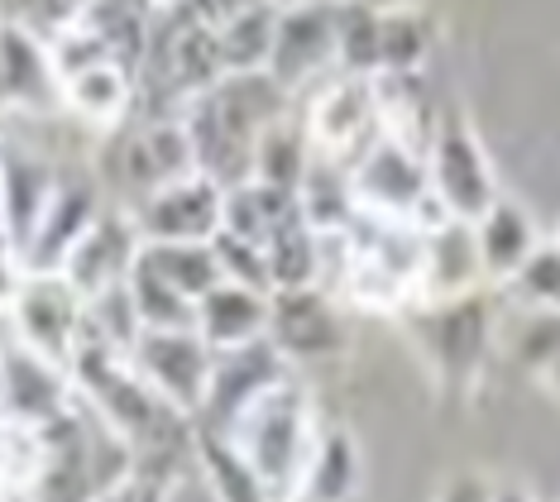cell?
<instances>
[{"instance_id": "cell-3", "label": "cell", "mask_w": 560, "mask_h": 502, "mask_svg": "<svg viewBox=\"0 0 560 502\" xmlns=\"http://www.w3.org/2000/svg\"><path fill=\"white\" fill-rule=\"evenodd\" d=\"M402 320L431 373L451 388H469L479 378L483 359L499 345V320H493V306L483 302V292H465L451 302H412Z\"/></svg>"}, {"instance_id": "cell-27", "label": "cell", "mask_w": 560, "mask_h": 502, "mask_svg": "<svg viewBox=\"0 0 560 502\" xmlns=\"http://www.w3.org/2000/svg\"><path fill=\"white\" fill-rule=\"evenodd\" d=\"M144 259L154 264L173 288H183L192 302H201L215 282H221V264H215L211 240L207 244H144Z\"/></svg>"}, {"instance_id": "cell-26", "label": "cell", "mask_w": 560, "mask_h": 502, "mask_svg": "<svg viewBox=\"0 0 560 502\" xmlns=\"http://www.w3.org/2000/svg\"><path fill=\"white\" fill-rule=\"evenodd\" d=\"M427 54H431V20L422 5L378 10V72H422Z\"/></svg>"}, {"instance_id": "cell-22", "label": "cell", "mask_w": 560, "mask_h": 502, "mask_svg": "<svg viewBox=\"0 0 560 502\" xmlns=\"http://www.w3.org/2000/svg\"><path fill=\"white\" fill-rule=\"evenodd\" d=\"M475 244H479L483 282H508L527 264V254L541 244V235H537V221L513 197H499L475 221Z\"/></svg>"}, {"instance_id": "cell-36", "label": "cell", "mask_w": 560, "mask_h": 502, "mask_svg": "<svg viewBox=\"0 0 560 502\" xmlns=\"http://www.w3.org/2000/svg\"><path fill=\"white\" fill-rule=\"evenodd\" d=\"M537 378H541V383H546V388H551V393L560 397V354H556V359H551V364H546V369L537 373Z\"/></svg>"}, {"instance_id": "cell-25", "label": "cell", "mask_w": 560, "mask_h": 502, "mask_svg": "<svg viewBox=\"0 0 560 502\" xmlns=\"http://www.w3.org/2000/svg\"><path fill=\"white\" fill-rule=\"evenodd\" d=\"M125 288H130V302H135L139 320H144V330H187V326H197V302L187 297L183 288H173V282L144 259V249H139V259H135Z\"/></svg>"}, {"instance_id": "cell-9", "label": "cell", "mask_w": 560, "mask_h": 502, "mask_svg": "<svg viewBox=\"0 0 560 502\" xmlns=\"http://www.w3.org/2000/svg\"><path fill=\"white\" fill-rule=\"evenodd\" d=\"M269 340L288 364H322L346 350V320L330 288H278L269 292Z\"/></svg>"}, {"instance_id": "cell-14", "label": "cell", "mask_w": 560, "mask_h": 502, "mask_svg": "<svg viewBox=\"0 0 560 502\" xmlns=\"http://www.w3.org/2000/svg\"><path fill=\"white\" fill-rule=\"evenodd\" d=\"M278 378H288V359L273 350L269 335L254 345H240V350H215L211 388H207V402H201L197 421L201 427L225 431L240 411H245L254 397L269 393Z\"/></svg>"}, {"instance_id": "cell-13", "label": "cell", "mask_w": 560, "mask_h": 502, "mask_svg": "<svg viewBox=\"0 0 560 502\" xmlns=\"http://www.w3.org/2000/svg\"><path fill=\"white\" fill-rule=\"evenodd\" d=\"M72 373L24 350L20 340L0 345V421L10 427H44L72 407Z\"/></svg>"}, {"instance_id": "cell-8", "label": "cell", "mask_w": 560, "mask_h": 502, "mask_svg": "<svg viewBox=\"0 0 560 502\" xmlns=\"http://www.w3.org/2000/svg\"><path fill=\"white\" fill-rule=\"evenodd\" d=\"M130 221L144 244H207L225 225V187L207 173H187L139 197Z\"/></svg>"}, {"instance_id": "cell-39", "label": "cell", "mask_w": 560, "mask_h": 502, "mask_svg": "<svg viewBox=\"0 0 560 502\" xmlns=\"http://www.w3.org/2000/svg\"><path fill=\"white\" fill-rule=\"evenodd\" d=\"M0 345H5V340H0Z\"/></svg>"}, {"instance_id": "cell-29", "label": "cell", "mask_w": 560, "mask_h": 502, "mask_svg": "<svg viewBox=\"0 0 560 502\" xmlns=\"http://www.w3.org/2000/svg\"><path fill=\"white\" fill-rule=\"evenodd\" d=\"M513 306H541V312H560V249L551 240H541L527 254V264L517 268L508 282H499Z\"/></svg>"}, {"instance_id": "cell-38", "label": "cell", "mask_w": 560, "mask_h": 502, "mask_svg": "<svg viewBox=\"0 0 560 502\" xmlns=\"http://www.w3.org/2000/svg\"><path fill=\"white\" fill-rule=\"evenodd\" d=\"M551 244H556V249H560V230H556V240H551Z\"/></svg>"}, {"instance_id": "cell-34", "label": "cell", "mask_w": 560, "mask_h": 502, "mask_svg": "<svg viewBox=\"0 0 560 502\" xmlns=\"http://www.w3.org/2000/svg\"><path fill=\"white\" fill-rule=\"evenodd\" d=\"M0 502H15V483H10V445H5V427H0Z\"/></svg>"}, {"instance_id": "cell-1", "label": "cell", "mask_w": 560, "mask_h": 502, "mask_svg": "<svg viewBox=\"0 0 560 502\" xmlns=\"http://www.w3.org/2000/svg\"><path fill=\"white\" fill-rule=\"evenodd\" d=\"M292 106V92L278 86L269 72H225L215 86L183 106L187 135H192L197 173L215 177L225 191L254 177V149L259 135L278 125Z\"/></svg>"}, {"instance_id": "cell-7", "label": "cell", "mask_w": 560, "mask_h": 502, "mask_svg": "<svg viewBox=\"0 0 560 502\" xmlns=\"http://www.w3.org/2000/svg\"><path fill=\"white\" fill-rule=\"evenodd\" d=\"M302 130L316 159H330L340 167H350L360 153L378 139V106H374V82L369 77L336 72L322 92L312 96Z\"/></svg>"}, {"instance_id": "cell-31", "label": "cell", "mask_w": 560, "mask_h": 502, "mask_svg": "<svg viewBox=\"0 0 560 502\" xmlns=\"http://www.w3.org/2000/svg\"><path fill=\"white\" fill-rule=\"evenodd\" d=\"M168 469H154V465H135L120 483H110L96 502H168Z\"/></svg>"}, {"instance_id": "cell-12", "label": "cell", "mask_w": 560, "mask_h": 502, "mask_svg": "<svg viewBox=\"0 0 560 502\" xmlns=\"http://www.w3.org/2000/svg\"><path fill=\"white\" fill-rule=\"evenodd\" d=\"M62 82L48 38L0 20V115H58Z\"/></svg>"}, {"instance_id": "cell-24", "label": "cell", "mask_w": 560, "mask_h": 502, "mask_svg": "<svg viewBox=\"0 0 560 502\" xmlns=\"http://www.w3.org/2000/svg\"><path fill=\"white\" fill-rule=\"evenodd\" d=\"M360 493V445L350 431H326L312 450V465L302 474V502H350Z\"/></svg>"}, {"instance_id": "cell-11", "label": "cell", "mask_w": 560, "mask_h": 502, "mask_svg": "<svg viewBox=\"0 0 560 502\" xmlns=\"http://www.w3.org/2000/svg\"><path fill=\"white\" fill-rule=\"evenodd\" d=\"M336 72V0H298L278 10L269 77L292 96Z\"/></svg>"}, {"instance_id": "cell-17", "label": "cell", "mask_w": 560, "mask_h": 502, "mask_svg": "<svg viewBox=\"0 0 560 502\" xmlns=\"http://www.w3.org/2000/svg\"><path fill=\"white\" fill-rule=\"evenodd\" d=\"M101 211H106V206H101L92 183H58L54 201H48V211L39 215L30 244L20 249V268L24 273H62L68 254L78 249V240L96 225Z\"/></svg>"}, {"instance_id": "cell-23", "label": "cell", "mask_w": 560, "mask_h": 502, "mask_svg": "<svg viewBox=\"0 0 560 502\" xmlns=\"http://www.w3.org/2000/svg\"><path fill=\"white\" fill-rule=\"evenodd\" d=\"M278 0H254L235 10L225 24H215V54L221 72H269L273 58V34H278Z\"/></svg>"}, {"instance_id": "cell-35", "label": "cell", "mask_w": 560, "mask_h": 502, "mask_svg": "<svg viewBox=\"0 0 560 502\" xmlns=\"http://www.w3.org/2000/svg\"><path fill=\"white\" fill-rule=\"evenodd\" d=\"M493 502H537V498H532L527 488H513V483H508V488H493Z\"/></svg>"}, {"instance_id": "cell-6", "label": "cell", "mask_w": 560, "mask_h": 502, "mask_svg": "<svg viewBox=\"0 0 560 502\" xmlns=\"http://www.w3.org/2000/svg\"><path fill=\"white\" fill-rule=\"evenodd\" d=\"M427 173H431V197H436L441 211L455 215V221L475 225L479 215L503 197L489 153H483L479 135L469 130L460 115H441L436 135H431V144H427Z\"/></svg>"}, {"instance_id": "cell-15", "label": "cell", "mask_w": 560, "mask_h": 502, "mask_svg": "<svg viewBox=\"0 0 560 502\" xmlns=\"http://www.w3.org/2000/svg\"><path fill=\"white\" fill-rule=\"evenodd\" d=\"M139 249H144V240H139V230H135L130 215H125V211H101L96 225L86 230V235L78 240V249L68 254L62 278H68L86 302H92V297L120 288V282L130 278Z\"/></svg>"}, {"instance_id": "cell-28", "label": "cell", "mask_w": 560, "mask_h": 502, "mask_svg": "<svg viewBox=\"0 0 560 502\" xmlns=\"http://www.w3.org/2000/svg\"><path fill=\"white\" fill-rule=\"evenodd\" d=\"M503 350L513 354L517 369L541 373L560 354V312H541V306H513V326L503 330Z\"/></svg>"}, {"instance_id": "cell-18", "label": "cell", "mask_w": 560, "mask_h": 502, "mask_svg": "<svg viewBox=\"0 0 560 502\" xmlns=\"http://www.w3.org/2000/svg\"><path fill=\"white\" fill-rule=\"evenodd\" d=\"M62 82V110L82 115L92 125H120L139 106V72L120 58H86L58 72Z\"/></svg>"}, {"instance_id": "cell-30", "label": "cell", "mask_w": 560, "mask_h": 502, "mask_svg": "<svg viewBox=\"0 0 560 502\" xmlns=\"http://www.w3.org/2000/svg\"><path fill=\"white\" fill-rule=\"evenodd\" d=\"M82 10H86V0H15V20L39 38H48V44H54L68 24H78Z\"/></svg>"}, {"instance_id": "cell-21", "label": "cell", "mask_w": 560, "mask_h": 502, "mask_svg": "<svg viewBox=\"0 0 560 502\" xmlns=\"http://www.w3.org/2000/svg\"><path fill=\"white\" fill-rule=\"evenodd\" d=\"M192 459L201 465V479H207L215 502H278L273 488L259 479V469L225 431L192 421Z\"/></svg>"}, {"instance_id": "cell-20", "label": "cell", "mask_w": 560, "mask_h": 502, "mask_svg": "<svg viewBox=\"0 0 560 502\" xmlns=\"http://www.w3.org/2000/svg\"><path fill=\"white\" fill-rule=\"evenodd\" d=\"M197 335L211 350H240L269 335V292L245 288V282H215L197 302Z\"/></svg>"}, {"instance_id": "cell-37", "label": "cell", "mask_w": 560, "mask_h": 502, "mask_svg": "<svg viewBox=\"0 0 560 502\" xmlns=\"http://www.w3.org/2000/svg\"><path fill=\"white\" fill-rule=\"evenodd\" d=\"M364 5H378V10H393V5H422V0H364Z\"/></svg>"}, {"instance_id": "cell-10", "label": "cell", "mask_w": 560, "mask_h": 502, "mask_svg": "<svg viewBox=\"0 0 560 502\" xmlns=\"http://www.w3.org/2000/svg\"><path fill=\"white\" fill-rule=\"evenodd\" d=\"M130 359L149 378V388L159 397H168L177 411H187V417L197 421L201 402H207V388H211V364H215V350L197 335V326L139 330Z\"/></svg>"}, {"instance_id": "cell-16", "label": "cell", "mask_w": 560, "mask_h": 502, "mask_svg": "<svg viewBox=\"0 0 560 502\" xmlns=\"http://www.w3.org/2000/svg\"><path fill=\"white\" fill-rule=\"evenodd\" d=\"M483 288V264L475 225L445 215L431 230H422V273H417V302H451Z\"/></svg>"}, {"instance_id": "cell-32", "label": "cell", "mask_w": 560, "mask_h": 502, "mask_svg": "<svg viewBox=\"0 0 560 502\" xmlns=\"http://www.w3.org/2000/svg\"><path fill=\"white\" fill-rule=\"evenodd\" d=\"M254 5V0H159V15L173 24H201V30H215L235 15V10Z\"/></svg>"}, {"instance_id": "cell-5", "label": "cell", "mask_w": 560, "mask_h": 502, "mask_svg": "<svg viewBox=\"0 0 560 502\" xmlns=\"http://www.w3.org/2000/svg\"><path fill=\"white\" fill-rule=\"evenodd\" d=\"M10 326L24 350L72 369L86 340V297L62 273H24L10 297Z\"/></svg>"}, {"instance_id": "cell-2", "label": "cell", "mask_w": 560, "mask_h": 502, "mask_svg": "<svg viewBox=\"0 0 560 502\" xmlns=\"http://www.w3.org/2000/svg\"><path fill=\"white\" fill-rule=\"evenodd\" d=\"M225 435L245 450V459L259 469V479L273 488V498H298L302 474L312 465V450L322 435H312V402L292 378H278L264 397L240 411Z\"/></svg>"}, {"instance_id": "cell-19", "label": "cell", "mask_w": 560, "mask_h": 502, "mask_svg": "<svg viewBox=\"0 0 560 502\" xmlns=\"http://www.w3.org/2000/svg\"><path fill=\"white\" fill-rule=\"evenodd\" d=\"M58 183L62 177L39 159V153L15 149L0 139V201H5V235L15 244V254L30 244L34 225H39V215L48 211Z\"/></svg>"}, {"instance_id": "cell-33", "label": "cell", "mask_w": 560, "mask_h": 502, "mask_svg": "<svg viewBox=\"0 0 560 502\" xmlns=\"http://www.w3.org/2000/svg\"><path fill=\"white\" fill-rule=\"evenodd\" d=\"M436 502H493V483L483 474H451L441 483Z\"/></svg>"}, {"instance_id": "cell-4", "label": "cell", "mask_w": 560, "mask_h": 502, "mask_svg": "<svg viewBox=\"0 0 560 502\" xmlns=\"http://www.w3.org/2000/svg\"><path fill=\"white\" fill-rule=\"evenodd\" d=\"M350 191L354 206L364 215H378V221H402L417 230H431L436 221H445L441 201L431 197V173H427V153L398 144V139L378 135L350 167Z\"/></svg>"}]
</instances>
